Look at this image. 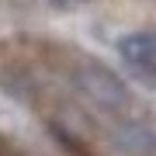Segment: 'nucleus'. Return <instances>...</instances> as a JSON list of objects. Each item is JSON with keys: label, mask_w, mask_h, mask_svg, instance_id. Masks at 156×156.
I'll return each instance as SVG.
<instances>
[{"label": "nucleus", "mask_w": 156, "mask_h": 156, "mask_svg": "<svg viewBox=\"0 0 156 156\" xmlns=\"http://www.w3.org/2000/svg\"><path fill=\"white\" fill-rule=\"evenodd\" d=\"M69 80H73V90H76L90 108H97V111H104V115H122L125 108L132 104L128 83L118 73H111L108 66H101V62H80Z\"/></svg>", "instance_id": "obj_1"}, {"label": "nucleus", "mask_w": 156, "mask_h": 156, "mask_svg": "<svg viewBox=\"0 0 156 156\" xmlns=\"http://www.w3.org/2000/svg\"><path fill=\"white\" fill-rule=\"evenodd\" d=\"M0 156H17V153H11V149H0Z\"/></svg>", "instance_id": "obj_5"}, {"label": "nucleus", "mask_w": 156, "mask_h": 156, "mask_svg": "<svg viewBox=\"0 0 156 156\" xmlns=\"http://www.w3.org/2000/svg\"><path fill=\"white\" fill-rule=\"evenodd\" d=\"M118 56H122L132 69L156 73V28L128 31L125 38L118 42Z\"/></svg>", "instance_id": "obj_3"}, {"label": "nucleus", "mask_w": 156, "mask_h": 156, "mask_svg": "<svg viewBox=\"0 0 156 156\" xmlns=\"http://www.w3.org/2000/svg\"><path fill=\"white\" fill-rule=\"evenodd\" d=\"M108 142L122 156H156V122L153 118H122L111 125Z\"/></svg>", "instance_id": "obj_2"}, {"label": "nucleus", "mask_w": 156, "mask_h": 156, "mask_svg": "<svg viewBox=\"0 0 156 156\" xmlns=\"http://www.w3.org/2000/svg\"><path fill=\"white\" fill-rule=\"evenodd\" d=\"M52 7H76V4H83V0H49Z\"/></svg>", "instance_id": "obj_4"}]
</instances>
